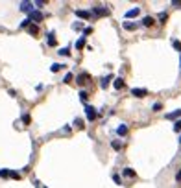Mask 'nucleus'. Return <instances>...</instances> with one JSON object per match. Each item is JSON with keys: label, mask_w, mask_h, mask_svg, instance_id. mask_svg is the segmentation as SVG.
Instances as JSON below:
<instances>
[{"label": "nucleus", "mask_w": 181, "mask_h": 188, "mask_svg": "<svg viewBox=\"0 0 181 188\" xmlns=\"http://www.w3.org/2000/svg\"><path fill=\"white\" fill-rule=\"evenodd\" d=\"M28 20H30V22H41V20H43V13L41 11H32Z\"/></svg>", "instance_id": "1"}, {"label": "nucleus", "mask_w": 181, "mask_h": 188, "mask_svg": "<svg viewBox=\"0 0 181 188\" xmlns=\"http://www.w3.org/2000/svg\"><path fill=\"white\" fill-rule=\"evenodd\" d=\"M93 13L98 17H103V15H109V11L106 8H100V6H96V8H93Z\"/></svg>", "instance_id": "2"}, {"label": "nucleus", "mask_w": 181, "mask_h": 188, "mask_svg": "<svg viewBox=\"0 0 181 188\" xmlns=\"http://www.w3.org/2000/svg\"><path fill=\"white\" fill-rule=\"evenodd\" d=\"M131 94L137 96V98H144V96L148 94V90H146V89H133V90H131Z\"/></svg>", "instance_id": "3"}, {"label": "nucleus", "mask_w": 181, "mask_h": 188, "mask_svg": "<svg viewBox=\"0 0 181 188\" xmlns=\"http://www.w3.org/2000/svg\"><path fill=\"white\" fill-rule=\"evenodd\" d=\"M87 79H90V76H89L87 72H83V74H80L78 78H76V81H78L80 85H85V83H87Z\"/></svg>", "instance_id": "4"}, {"label": "nucleus", "mask_w": 181, "mask_h": 188, "mask_svg": "<svg viewBox=\"0 0 181 188\" xmlns=\"http://www.w3.org/2000/svg\"><path fill=\"white\" fill-rule=\"evenodd\" d=\"M85 114H87V120H94V118H96V109L87 107L85 109Z\"/></svg>", "instance_id": "5"}, {"label": "nucleus", "mask_w": 181, "mask_h": 188, "mask_svg": "<svg viewBox=\"0 0 181 188\" xmlns=\"http://www.w3.org/2000/svg\"><path fill=\"white\" fill-rule=\"evenodd\" d=\"M76 17H80V19H90V13L89 11H83V9H78V11H76Z\"/></svg>", "instance_id": "6"}, {"label": "nucleus", "mask_w": 181, "mask_h": 188, "mask_svg": "<svg viewBox=\"0 0 181 188\" xmlns=\"http://www.w3.org/2000/svg\"><path fill=\"white\" fill-rule=\"evenodd\" d=\"M20 9H22V11H26V13H32V11H33L30 2H22V4H20Z\"/></svg>", "instance_id": "7"}, {"label": "nucleus", "mask_w": 181, "mask_h": 188, "mask_svg": "<svg viewBox=\"0 0 181 188\" xmlns=\"http://www.w3.org/2000/svg\"><path fill=\"white\" fill-rule=\"evenodd\" d=\"M142 24H144V26H154L155 20L152 19V17H144V19H142Z\"/></svg>", "instance_id": "8"}, {"label": "nucleus", "mask_w": 181, "mask_h": 188, "mask_svg": "<svg viewBox=\"0 0 181 188\" xmlns=\"http://www.w3.org/2000/svg\"><path fill=\"white\" fill-rule=\"evenodd\" d=\"M116 133H118V135H120V137H124V135H126V133H128V127H126V125H124V124H122V125H120V127H118V129H116Z\"/></svg>", "instance_id": "9"}, {"label": "nucleus", "mask_w": 181, "mask_h": 188, "mask_svg": "<svg viewBox=\"0 0 181 188\" xmlns=\"http://www.w3.org/2000/svg\"><path fill=\"white\" fill-rule=\"evenodd\" d=\"M139 11H141L139 8H135V9H129V11L126 13V17H128V19H129V17H137V15H139Z\"/></svg>", "instance_id": "10"}, {"label": "nucleus", "mask_w": 181, "mask_h": 188, "mask_svg": "<svg viewBox=\"0 0 181 188\" xmlns=\"http://www.w3.org/2000/svg\"><path fill=\"white\" fill-rule=\"evenodd\" d=\"M124 175H126V177H135V172L133 170H131V168H124Z\"/></svg>", "instance_id": "11"}, {"label": "nucleus", "mask_w": 181, "mask_h": 188, "mask_svg": "<svg viewBox=\"0 0 181 188\" xmlns=\"http://www.w3.org/2000/svg\"><path fill=\"white\" fill-rule=\"evenodd\" d=\"M63 66H65V65H59V63H54L50 70H52V72H59V70H61V68H63Z\"/></svg>", "instance_id": "12"}, {"label": "nucleus", "mask_w": 181, "mask_h": 188, "mask_svg": "<svg viewBox=\"0 0 181 188\" xmlns=\"http://www.w3.org/2000/svg\"><path fill=\"white\" fill-rule=\"evenodd\" d=\"M28 31H30V33H32V35H37V31H39V28H37L35 24H32L30 28H28Z\"/></svg>", "instance_id": "13"}, {"label": "nucleus", "mask_w": 181, "mask_h": 188, "mask_svg": "<svg viewBox=\"0 0 181 188\" xmlns=\"http://www.w3.org/2000/svg\"><path fill=\"white\" fill-rule=\"evenodd\" d=\"M109 79H111L109 76H107V78H102V79H100V81H102V83H100V85H102V89H106V87L109 85Z\"/></svg>", "instance_id": "14"}, {"label": "nucleus", "mask_w": 181, "mask_h": 188, "mask_svg": "<svg viewBox=\"0 0 181 188\" xmlns=\"http://www.w3.org/2000/svg\"><path fill=\"white\" fill-rule=\"evenodd\" d=\"M115 89H124V79L118 78V79L115 81Z\"/></svg>", "instance_id": "15"}, {"label": "nucleus", "mask_w": 181, "mask_h": 188, "mask_svg": "<svg viewBox=\"0 0 181 188\" xmlns=\"http://www.w3.org/2000/svg\"><path fill=\"white\" fill-rule=\"evenodd\" d=\"M48 44L55 46V39H54V33H48Z\"/></svg>", "instance_id": "16"}, {"label": "nucleus", "mask_w": 181, "mask_h": 188, "mask_svg": "<svg viewBox=\"0 0 181 188\" xmlns=\"http://www.w3.org/2000/svg\"><path fill=\"white\" fill-rule=\"evenodd\" d=\"M0 177H2V179H8V177H9V170H0Z\"/></svg>", "instance_id": "17"}, {"label": "nucleus", "mask_w": 181, "mask_h": 188, "mask_svg": "<svg viewBox=\"0 0 181 188\" xmlns=\"http://www.w3.org/2000/svg\"><path fill=\"white\" fill-rule=\"evenodd\" d=\"M83 46H85V37H81L78 43H76V48H83Z\"/></svg>", "instance_id": "18"}, {"label": "nucleus", "mask_w": 181, "mask_h": 188, "mask_svg": "<svg viewBox=\"0 0 181 188\" xmlns=\"http://www.w3.org/2000/svg\"><path fill=\"white\" fill-rule=\"evenodd\" d=\"M177 116H181V111H176V113H172V114H166V118H177Z\"/></svg>", "instance_id": "19"}, {"label": "nucleus", "mask_w": 181, "mask_h": 188, "mask_svg": "<svg viewBox=\"0 0 181 188\" xmlns=\"http://www.w3.org/2000/svg\"><path fill=\"white\" fill-rule=\"evenodd\" d=\"M124 28H126V30H135V24L133 22H124Z\"/></svg>", "instance_id": "20"}, {"label": "nucleus", "mask_w": 181, "mask_h": 188, "mask_svg": "<svg viewBox=\"0 0 181 188\" xmlns=\"http://www.w3.org/2000/svg\"><path fill=\"white\" fill-rule=\"evenodd\" d=\"M166 19H168V15H166V13H161V15H159V20H161V24L166 22Z\"/></svg>", "instance_id": "21"}, {"label": "nucleus", "mask_w": 181, "mask_h": 188, "mask_svg": "<svg viewBox=\"0 0 181 188\" xmlns=\"http://www.w3.org/2000/svg\"><path fill=\"white\" fill-rule=\"evenodd\" d=\"M174 48H176V50L181 54V43H179V41H174Z\"/></svg>", "instance_id": "22"}, {"label": "nucleus", "mask_w": 181, "mask_h": 188, "mask_svg": "<svg viewBox=\"0 0 181 188\" xmlns=\"http://www.w3.org/2000/svg\"><path fill=\"white\" fill-rule=\"evenodd\" d=\"M59 54L61 55H70V50H68V48H63V50H59Z\"/></svg>", "instance_id": "23"}, {"label": "nucleus", "mask_w": 181, "mask_h": 188, "mask_svg": "<svg viewBox=\"0 0 181 188\" xmlns=\"http://www.w3.org/2000/svg\"><path fill=\"white\" fill-rule=\"evenodd\" d=\"M174 131H181V120L176 122V125H174Z\"/></svg>", "instance_id": "24"}, {"label": "nucleus", "mask_w": 181, "mask_h": 188, "mask_svg": "<svg viewBox=\"0 0 181 188\" xmlns=\"http://www.w3.org/2000/svg\"><path fill=\"white\" fill-rule=\"evenodd\" d=\"M9 177H13V179H20V175L17 172H9Z\"/></svg>", "instance_id": "25"}, {"label": "nucleus", "mask_w": 181, "mask_h": 188, "mask_svg": "<svg viewBox=\"0 0 181 188\" xmlns=\"http://www.w3.org/2000/svg\"><path fill=\"white\" fill-rule=\"evenodd\" d=\"M80 98H81V100H87V98H89V96H87V92H85V90H81V92H80Z\"/></svg>", "instance_id": "26"}, {"label": "nucleus", "mask_w": 181, "mask_h": 188, "mask_svg": "<svg viewBox=\"0 0 181 188\" xmlns=\"http://www.w3.org/2000/svg\"><path fill=\"white\" fill-rule=\"evenodd\" d=\"M28 26H30V20H28V19L24 20V22H20V28H28Z\"/></svg>", "instance_id": "27"}, {"label": "nucleus", "mask_w": 181, "mask_h": 188, "mask_svg": "<svg viewBox=\"0 0 181 188\" xmlns=\"http://www.w3.org/2000/svg\"><path fill=\"white\" fill-rule=\"evenodd\" d=\"M72 81V74H67L65 76V83H70Z\"/></svg>", "instance_id": "28"}, {"label": "nucleus", "mask_w": 181, "mask_h": 188, "mask_svg": "<svg viewBox=\"0 0 181 188\" xmlns=\"http://www.w3.org/2000/svg\"><path fill=\"white\" fill-rule=\"evenodd\" d=\"M22 122H24V124H30V114H24V116H22Z\"/></svg>", "instance_id": "29"}, {"label": "nucleus", "mask_w": 181, "mask_h": 188, "mask_svg": "<svg viewBox=\"0 0 181 188\" xmlns=\"http://www.w3.org/2000/svg\"><path fill=\"white\" fill-rule=\"evenodd\" d=\"M74 125H76V127H83V122H81V120H80V118H78V120H76V122H74Z\"/></svg>", "instance_id": "30"}, {"label": "nucleus", "mask_w": 181, "mask_h": 188, "mask_svg": "<svg viewBox=\"0 0 181 188\" xmlns=\"http://www.w3.org/2000/svg\"><path fill=\"white\" fill-rule=\"evenodd\" d=\"M89 33H93V28H85L83 30V35H89Z\"/></svg>", "instance_id": "31"}, {"label": "nucleus", "mask_w": 181, "mask_h": 188, "mask_svg": "<svg viewBox=\"0 0 181 188\" xmlns=\"http://www.w3.org/2000/svg\"><path fill=\"white\" fill-rule=\"evenodd\" d=\"M176 181H177V183H181V170L176 173Z\"/></svg>", "instance_id": "32"}, {"label": "nucleus", "mask_w": 181, "mask_h": 188, "mask_svg": "<svg viewBox=\"0 0 181 188\" xmlns=\"http://www.w3.org/2000/svg\"><path fill=\"white\" fill-rule=\"evenodd\" d=\"M154 111H161V103H154Z\"/></svg>", "instance_id": "33"}, {"label": "nucleus", "mask_w": 181, "mask_h": 188, "mask_svg": "<svg viewBox=\"0 0 181 188\" xmlns=\"http://www.w3.org/2000/svg\"><path fill=\"white\" fill-rule=\"evenodd\" d=\"M113 148H115V149L118 151V149H120V148H122V146H120V144H118V142H113Z\"/></svg>", "instance_id": "34"}, {"label": "nucleus", "mask_w": 181, "mask_h": 188, "mask_svg": "<svg viewBox=\"0 0 181 188\" xmlns=\"http://www.w3.org/2000/svg\"><path fill=\"white\" fill-rule=\"evenodd\" d=\"M179 144H181V137H179Z\"/></svg>", "instance_id": "35"}]
</instances>
